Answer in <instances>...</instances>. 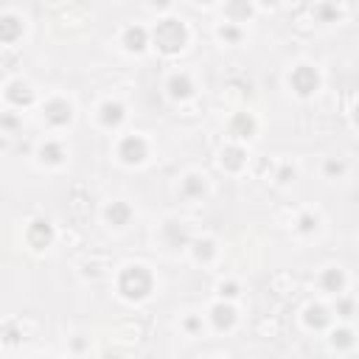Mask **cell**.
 Masks as SVG:
<instances>
[{"label": "cell", "mask_w": 359, "mask_h": 359, "mask_svg": "<svg viewBox=\"0 0 359 359\" xmlns=\"http://www.w3.org/2000/svg\"><path fill=\"white\" fill-rule=\"evenodd\" d=\"M328 342H331V348L334 351H351L353 345H356V334L351 331V328H334L331 331V337H328Z\"/></svg>", "instance_id": "cb8c5ba5"}, {"label": "cell", "mask_w": 359, "mask_h": 359, "mask_svg": "<svg viewBox=\"0 0 359 359\" xmlns=\"http://www.w3.org/2000/svg\"><path fill=\"white\" fill-rule=\"evenodd\" d=\"M208 317H210V325H213L216 331H230V328L238 323V311H236V306H233L230 300L213 303L210 311H208Z\"/></svg>", "instance_id": "9c48e42d"}, {"label": "cell", "mask_w": 359, "mask_h": 359, "mask_svg": "<svg viewBox=\"0 0 359 359\" xmlns=\"http://www.w3.org/2000/svg\"><path fill=\"white\" fill-rule=\"evenodd\" d=\"M42 359H50V356H42Z\"/></svg>", "instance_id": "d590c367"}, {"label": "cell", "mask_w": 359, "mask_h": 359, "mask_svg": "<svg viewBox=\"0 0 359 359\" xmlns=\"http://www.w3.org/2000/svg\"><path fill=\"white\" fill-rule=\"evenodd\" d=\"M216 36L224 42V45H238L241 39H244V28L238 25V22H219L216 25Z\"/></svg>", "instance_id": "603a6c76"}, {"label": "cell", "mask_w": 359, "mask_h": 359, "mask_svg": "<svg viewBox=\"0 0 359 359\" xmlns=\"http://www.w3.org/2000/svg\"><path fill=\"white\" fill-rule=\"evenodd\" d=\"M289 87H292V93L297 95V98H311L317 90H320V84H323V76H320V70L314 67V65H309V62H300V65H294L292 70H289Z\"/></svg>", "instance_id": "3957f363"}, {"label": "cell", "mask_w": 359, "mask_h": 359, "mask_svg": "<svg viewBox=\"0 0 359 359\" xmlns=\"http://www.w3.org/2000/svg\"><path fill=\"white\" fill-rule=\"evenodd\" d=\"M294 227H297V233H303V236H311L317 227H320V219H317V213H300L297 216V222H294Z\"/></svg>", "instance_id": "d4e9b609"}, {"label": "cell", "mask_w": 359, "mask_h": 359, "mask_svg": "<svg viewBox=\"0 0 359 359\" xmlns=\"http://www.w3.org/2000/svg\"><path fill=\"white\" fill-rule=\"evenodd\" d=\"M345 283H348V278H345V269L342 266H325L320 272V289L328 292V294L345 292Z\"/></svg>", "instance_id": "d6986e66"}, {"label": "cell", "mask_w": 359, "mask_h": 359, "mask_svg": "<svg viewBox=\"0 0 359 359\" xmlns=\"http://www.w3.org/2000/svg\"><path fill=\"white\" fill-rule=\"evenodd\" d=\"M219 165L224 168V171H241L244 165H247V149L241 146V143H227L222 151H219Z\"/></svg>", "instance_id": "5bb4252c"}, {"label": "cell", "mask_w": 359, "mask_h": 359, "mask_svg": "<svg viewBox=\"0 0 359 359\" xmlns=\"http://www.w3.org/2000/svg\"><path fill=\"white\" fill-rule=\"evenodd\" d=\"M331 320H334V314H331V309L323 306V303H309V306L303 309V325H306L309 331H323V328L331 325Z\"/></svg>", "instance_id": "7c38bea8"}, {"label": "cell", "mask_w": 359, "mask_h": 359, "mask_svg": "<svg viewBox=\"0 0 359 359\" xmlns=\"http://www.w3.org/2000/svg\"><path fill=\"white\" fill-rule=\"evenodd\" d=\"M180 191H182V196H185V199H202V196L208 194V182H205V177H202V174L191 171V174H185V177H182Z\"/></svg>", "instance_id": "44dd1931"}, {"label": "cell", "mask_w": 359, "mask_h": 359, "mask_svg": "<svg viewBox=\"0 0 359 359\" xmlns=\"http://www.w3.org/2000/svg\"><path fill=\"white\" fill-rule=\"evenodd\" d=\"M22 31H25L22 17H17L14 11H3L0 14V42L3 45H14L22 36Z\"/></svg>", "instance_id": "9a60e30c"}, {"label": "cell", "mask_w": 359, "mask_h": 359, "mask_svg": "<svg viewBox=\"0 0 359 359\" xmlns=\"http://www.w3.org/2000/svg\"><path fill=\"white\" fill-rule=\"evenodd\" d=\"M351 118H353V123H356V129H359V101H356V107H353V112H351Z\"/></svg>", "instance_id": "836d02e7"}, {"label": "cell", "mask_w": 359, "mask_h": 359, "mask_svg": "<svg viewBox=\"0 0 359 359\" xmlns=\"http://www.w3.org/2000/svg\"><path fill=\"white\" fill-rule=\"evenodd\" d=\"M65 157H67V151H65V146L59 140H42L36 146V160L42 165H62Z\"/></svg>", "instance_id": "ac0fdd59"}, {"label": "cell", "mask_w": 359, "mask_h": 359, "mask_svg": "<svg viewBox=\"0 0 359 359\" xmlns=\"http://www.w3.org/2000/svg\"><path fill=\"white\" fill-rule=\"evenodd\" d=\"M6 101H8L11 107L25 109V107H31V104L36 101V93H34V87H31L28 81L11 79V81H6Z\"/></svg>", "instance_id": "ba28073f"}, {"label": "cell", "mask_w": 359, "mask_h": 359, "mask_svg": "<svg viewBox=\"0 0 359 359\" xmlns=\"http://www.w3.org/2000/svg\"><path fill=\"white\" fill-rule=\"evenodd\" d=\"M126 121V107L115 98H107L98 104V123L107 126V129H118L121 123Z\"/></svg>", "instance_id": "8fae6325"}, {"label": "cell", "mask_w": 359, "mask_h": 359, "mask_svg": "<svg viewBox=\"0 0 359 359\" xmlns=\"http://www.w3.org/2000/svg\"><path fill=\"white\" fill-rule=\"evenodd\" d=\"M17 342H20V337L14 331V323H6V345H17Z\"/></svg>", "instance_id": "1f68e13d"}, {"label": "cell", "mask_w": 359, "mask_h": 359, "mask_svg": "<svg viewBox=\"0 0 359 359\" xmlns=\"http://www.w3.org/2000/svg\"><path fill=\"white\" fill-rule=\"evenodd\" d=\"M154 292V275L146 264H126L118 272V294L129 303H143Z\"/></svg>", "instance_id": "7a4b0ae2"}, {"label": "cell", "mask_w": 359, "mask_h": 359, "mask_svg": "<svg viewBox=\"0 0 359 359\" xmlns=\"http://www.w3.org/2000/svg\"><path fill=\"white\" fill-rule=\"evenodd\" d=\"M182 328H185V334H202V317H196V314H188L185 320H182Z\"/></svg>", "instance_id": "f546056e"}, {"label": "cell", "mask_w": 359, "mask_h": 359, "mask_svg": "<svg viewBox=\"0 0 359 359\" xmlns=\"http://www.w3.org/2000/svg\"><path fill=\"white\" fill-rule=\"evenodd\" d=\"M255 14V6L252 3H247V0H236V3H227L224 6V20L227 22H247L250 17Z\"/></svg>", "instance_id": "7402d4cb"}, {"label": "cell", "mask_w": 359, "mask_h": 359, "mask_svg": "<svg viewBox=\"0 0 359 359\" xmlns=\"http://www.w3.org/2000/svg\"><path fill=\"white\" fill-rule=\"evenodd\" d=\"M163 241L174 250L180 247H188L191 244V236H188V227L180 222V219H165L163 222Z\"/></svg>", "instance_id": "2e32d148"}, {"label": "cell", "mask_w": 359, "mask_h": 359, "mask_svg": "<svg viewBox=\"0 0 359 359\" xmlns=\"http://www.w3.org/2000/svg\"><path fill=\"white\" fill-rule=\"evenodd\" d=\"M42 118H45V123H50V126H67V123L73 121V104H70L67 98H62V95L48 98V101L42 104Z\"/></svg>", "instance_id": "52a82bcc"}, {"label": "cell", "mask_w": 359, "mask_h": 359, "mask_svg": "<svg viewBox=\"0 0 359 359\" xmlns=\"http://www.w3.org/2000/svg\"><path fill=\"white\" fill-rule=\"evenodd\" d=\"M188 42H191V31H188L182 17H174V14L160 17L154 22V28H151V48L157 53H163V56L182 53L188 48Z\"/></svg>", "instance_id": "6da1fadb"}, {"label": "cell", "mask_w": 359, "mask_h": 359, "mask_svg": "<svg viewBox=\"0 0 359 359\" xmlns=\"http://www.w3.org/2000/svg\"><path fill=\"white\" fill-rule=\"evenodd\" d=\"M132 216H135V210H132V205L123 202V199H115V202H109V205L104 208V219H107V224H112V227H126V224L132 222Z\"/></svg>", "instance_id": "e0dca14e"}, {"label": "cell", "mask_w": 359, "mask_h": 359, "mask_svg": "<svg viewBox=\"0 0 359 359\" xmlns=\"http://www.w3.org/2000/svg\"><path fill=\"white\" fill-rule=\"evenodd\" d=\"M208 359H219V356H208Z\"/></svg>", "instance_id": "e575fe53"}, {"label": "cell", "mask_w": 359, "mask_h": 359, "mask_svg": "<svg viewBox=\"0 0 359 359\" xmlns=\"http://www.w3.org/2000/svg\"><path fill=\"white\" fill-rule=\"evenodd\" d=\"M115 154L123 165H140V163L149 160V140L143 135H123L118 140Z\"/></svg>", "instance_id": "277c9868"}, {"label": "cell", "mask_w": 359, "mask_h": 359, "mask_svg": "<svg viewBox=\"0 0 359 359\" xmlns=\"http://www.w3.org/2000/svg\"><path fill=\"white\" fill-rule=\"evenodd\" d=\"M194 90H196L194 87V79L185 70H177V73H171L165 79V93H168L171 101H188L194 95Z\"/></svg>", "instance_id": "30bf717a"}, {"label": "cell", "mask_w": 359, "mask_h": 359, "mask_svg": "<svg viewBox=\"0 0 359 359\" xmlns=\"http://www.w3.org/2000/svg\"><path fill=\"white\" fill-rule=\"evenodd\" d=\"M14 126H17V118H14L11 112H6V115H3V129H6V132H11Z\"/></svg>", "instance_id": "d6a6232c"}, {"label": "cell", "mask_w": 359, "mask_h": 359, "mask_svg": "<svg viewBox=\"0 0 359 359\" xmlns=\"http://www.w3.org/2000/svg\"><path fill=\"white\" fill-rule=\"evenodd\" d=\"M314 14H317L323 22H334V20L342 14V8H339L337 3H320V6L314 8Z\"/></svg>", "instance_id": "484cf974"}, {"label": "cell", "mask_w": 359, "mask_h": 359, "mask_svg": "<svg viewBox=\"0 0 359 359\" xmlns=\"http://www.w3.org/2000/svg\"><path fill=\"white\" fill-rule=\"evenodd\" d=\"M323 171H325V177H342L345 174V163L342 160H325V165H323Z\"/></svg>", "instance_id": "83f0119b"}, {"label": "cell", "mask_w": 359, "mask_h": 359, "mask_svg": "<svg viewBox=\"0 0 359 359\" xmlns=\"http://www.w3.org/2000/svg\"><path fill=\"white\" fill-rule=\"evenodd\" d=\"M121 45L126 53H146L151 48V28L140 25V22H132L121 31Z\"/></svg>", "instance_id": "8992f818"}, {"label": "cell", "mask_w": 359, "mask_h": 359, "mask_svg": "<svg viewBox=\"0 0 359 359\" xmlns=\"http://www.w3.org/2000/svg\"><path fill=\"white\" fill-rule=\"evenodd\" d=\"M227 132H230L236 140H250V137H255V132H258V121L252 118V112H236V115L230 118V123H227Z\"/></svg>", "instance_id": "4fadbf2b"}, {"label": "cell", "mask_w": 359, "mask_h": 359, "mask_svg": "<svg viewBox=\"0 0 359 359\" xmlns=\"http://www.w3.org/2000/svg\"><path fill=\"white\" fill-rule=\"evenodd\" d=\"M53 241H56V230H53V224H50L48 219H34V222H28V227H25V244H28L31 250L42 252V250H48Z\"/></svg>", "instance_id": "5b68a950"}, {"label": "cell", "mask_w": 359, "mask_h": 359, "mask_svg": "<svg viewBox=\"0 0 359 359\" xmlns=\"http://www.w3.org/2000/svg\"><path fill=\"white\" fill-rule=\"evenodd\" d=\"M238 283L236 280H222L219 283V294H222V300H233V297H238Z\"/></svg>", "instance_id": "4316f807"}, {"label": "cell", "mask_w": 359, "mask_h": 359, "mask_svg": "<svg viewBox=\"0 0 359 359\" xmlns=\"http://www.w3.org/2000/svg\"><path fill=\"white\" fill-rule=\"evenodd\" d=\"M188 250H191V255H194V261H196V264H210V261L216 258V252H219L216 241H213V238H208V236H202V238H191Z\"/></svg>", "instance_id": "ffe728a7"}, {"label": "cell", "mask_w": 359, "mask_h": 359, "mask_svg": "<svg viewBox=\"0 0 359 359\" xmlns=\"http://www.w3.org/2000/svg\"><path fill=\"white\" fill-rule=\"evenodd\" d=\"M275 180H278V185H289V182L294 180V165H292V163H283V165L278 168Z\"/></svg>", "instance_id": "f1b7e54d"}, {"label": "cell", "mask_w": 359, "mask_h": 359, "mask_svg": "<svg viewBox=\"0 0 359 359\" xmlns=\"http://www.w3.org/2000/svg\"><path fill=\"white\" fill-rule=\"evenodd\" d=\"M334 311H337L339 317H351V311H353V300H348V297H339Z\"/></svg>", "instance_id": "4dcf8cb0"}]
</instances>
